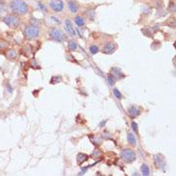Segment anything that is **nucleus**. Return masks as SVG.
<instances>
[{"label": "nucleus", "instance_id": "1", "mask_svg": "<svg viewBox=\"0 0 176 176\" xmlns=\"http://www.w3.org/2000/svg\"><path fill=\"white\" fill-rule=\"evenodd\" d=\"M11 9L18 15H24L28 11V6L22 0H13L11 3Z\"/></svg>", "mask_w": 176, "mask_h": 176}, {"label": "nucleus", "instance_id": "2", "mask_svg": "<svg viewBox=\"0 0 176 176\" xmlns=\"http://www.w3.org/2000/svg\"><path fill=\"white\" fill-rule=\"evenodd\" d=\"M39 35V30L36 26H27L24 29V36L26 39H33L38 38Z\"/></svg>", "mask_w": 176, "mask_h": 176}, {"label": "nucleus", "instance_id": "3", "mask_svg": "<svg viewBox=\"0 0 176 176\" xmlns=\"http://www.w3.org/2000/svg\"><path fill=\"white\" fill-rule=\"evenodd\" d=\"M121 158L123 159L125 162L132 163L136 160V154L131 149H124V150L121 151Z\"/></svg>", "mask_w": 176, "mask_h": 176}, {"label": "nucleus", "instance_id": "4", "mask_svg": "<svg viewBox=\"0 0 176 176\" xmlns=\"http://www.w3.org/2000/svg\"><path fill=\"white\" fill-rule=\"evenodd\" d=\"M49 36L53 39H55V41L57 42H63L65 39V35L63 31H61L60 29H57V28H53L50 30V32H49Z\"/></svg>", "mask_w": 176, "mask_h": 176}, {"label": "nucleus", "instance_id": "5", "mask_svg": "<svg viewBox=\"0 0 176 176\" xmlns=\"http://www.w3.org/2000/svg\"><path fill=\"white\" fill-rule=\"evenodd\" d=\"M3 20H4V22L9 26V27L15 28L19 24V19H18V18H16L15 15H7L6 18H4Z\"/></svg>", "mask_w": 176, "mask_h": 176}, {"label": "nucleus", "instance_id": "6", "mask_svg": "<svg viewBox=\"0 0 176 176\" xmlns=\"http://www.w3.org/2000/svg\"><path fill=\"white\" fill-rule=\"evenodd\" d=\"M50 7L55 12H61L64 8V4H63L62 0H52L50 2Z\"/></svg>", "mask_w": 176, "mask_h": 176}, {"label": "nucleus", "instance_id": "7", "mask_svg": "<svg viewBox=\"0 0 176 176\" xmlns=\"http://www.w3.org/2000/svg\"><path fill=\"white\" fill-rule=\"evenodd\" d=\"M115 48H117V45L114 42H107L103 47V52L106 54H112L115 50Z\"/></svg>", "mask_w": 176, "mask_h": 176}, {"label": "nucleus", "instance_id": "8", "mask_svg": "<svg viewBox=\"0 0 176 176\" xmlns=\"http://www.w3.org/2000/svg\"><path fill=\"white\" fill-rule=\"evenodd\" d=\"M65 30H66V32H68L70 36H72V37H74V36H75L76 34H75V30L73 29V26H72L71 21L69 20V19H65Z\"/></svg>", "mask_w": 176, "mask_h": 176}, {"label": "nucleus", "instance_id": "9", "mask_svg": "<svg viewBox=\"0 0 176 176\" xmlns=\"http://www.w3.org/2000/svg\"><path fill=\"white\" fill-rule=\"evenodd\" d=\"M154 162H155V165L156 168H161L162 167H164L165 165V161H164V158H163V156L161 155H156L154 156Z\"/></svg>", "mask_w": 176, "mask_h": 176}, {"label": "nucleus", "instance_id": "10", "mask_svg": "<svg viewBox=\"0 0 176 176\" xmlns=\"http://www.w3.org/2000/svg\"><path fill=\"white\" fill-rule=\"evenodd\" d=\"M128 114L130 115L132 118H136V117H138L139 114H141V111H139V108L135 107V106H132L131 108H129Z\"/></svg>", "mask_w": 176, "mask_h": 176}, {"label": "nucleus", "instance_id": "11", "mask_svg": "<svg viewBox=\"0 0 176 176\" xmlns=\"http://www.w3.org/2000/svg\"><path fill=\"white\" fill-rule=\"evenodd\" d=\"M115 68V70L117 71V72H115V71L112 69V75L114 76V77L118 78V79H122V78H124V74L122 73L120 69L118 68Z\"/></svg>", "mask_w": 176, "mask_h": 176}, {"label": "nucleus", "instance_id": "12", "mask_svg": "<svg viewBox=\"0 0 176 176\" xmlns=\"http://www.w3.org/2000/svg\"><path fill=\"white\" fill-rule=\"evenodd\" d=\"M88 158H89V156L84 154V153L78 154V156H77V163H78V165H82L83 163L88 160Z\"/></svg>", "mask_w": 176, "mask_h": 176}, {"label": "nucleus", "instance_id": "13", "mask_svg": "<svg viewBox=\"0 0 176 176\" xmlns=\"http://www.w3.org/2000/svg\"><path fill=\"white\" fill-rule=\"evenodd\" d=\"M141 170H142V174L145 175V176H147V175L150 174V169H149L148 165H145V164H144V165H142Z\"/></svg>", "mask_w": 176, "mask_h": 176}, {"label": "nucleus", "instance_id": "14", "mask_svg": "<svg viewBox=\"0 0 176 176\" xmlns=\"http://www.w3.org/2000/svg\"><path fill=\"white\" fill-rule=\"evenodd\" d=\"M68 7H69V10H70V12H72V13H76V12L78 11V6H77V4H76V3L73 2V1H70V2H69Z\"/></svg>", "mask_w": 176, "mask_h": 176}, {"label": "nucleus", "instance_id": "15", "mask_svg": "<svg viewBox=\"0 0 176 176\" xmlns=\"http://www.w3.org/2000/svg\"><path fill=\"white\" fill-rule=\"evenodd\" d=\"M127 141H128L129 144H132V145H135L136 142H137V141H136V139H135V136L133 134H131V133H129V134L127 135Z\"/></svg>", "mask_w": 176, "mask_h": 176}, {"label": "nucleus", "instance_id": "16", "mask_svg": "<svg viewBox=\"0 0 176 176\" xmlns=\"http://www.w3.org/2000/svg\"><path fill=\"white\" fill-rule=\"evenodd\" d=\"M68 49L70 51L76 50V49H77V44H76V42L73 41H69L68 42Z\"/></svg>", "mask_w": 176, "mask_h": 176}, {"label": "nucleus", "instance_id": "17", "mask_svg": "<svg viewBox=\"0 0 176 176\" xmlns=\"http://www.w3.org/2000/svg\"><path fill=\"white\" fill-rule=\"evenodd\" d=\"M75 23L78 26H83L85 22H84V19H83L82 18H80V16H77V18H75Z\"/></svg>", "mask_w": 176, "mask_h": 176}, {"label": "nucleus", "instance_id": "18", "mask_svg": "<svg viewBox=\"0 0 176 176\" xmlns=\"http://www.w3.org/2000/svg\"><path fill=\"white\" fill-rule=\"evenodd\" d=\"M7 57L9 59H12V58H15L16 57V52L15 50H9L7 53Z\"/></svg>", "mask_w": 176, "mask_h": 176}, {"label": "nucleus", "instance_id": "19", "mask_svg": "<svg viewBox=\"0 0 176 176\" xmlns=\"http://www.w3.org/2000/svg\"><path fill=\"white\" fill-rule=\"evenodd\" d=\"M89 51H91L92 54H96V53L98 52V47L96 45H92L91 48H89Z\"/></svg>", "mask_w": 176, "mask_h": 176}, {"label": "nucleus", "instance_id": "20", "mask_svg": "<svg viewBox=\"0 0 176 176\" xmlns=\"http://www.w3.org/2000/svg\"><path fill=\"white\" fill-rule=\"evenodd\" d=\"M8 47V44L4 41H0V50H3L4 48Z\"/></svg>", "mask_w": 176, "mask_h": 176}, {"label": "nucleus", "instance_id": "21", "mask_svg": "<svg viewBox=\"0 0 176 176\" xmlns=\"http://www.w3.org/2000/svg\"><path fill=\"white\" fill-rule=\"evenodd\" d=\"M114 94L115 95V97H117V98H118V99H120V98H121V94H120V92H119L118 89H114Z\"/></svg>", "mask_w": 176, "mask_h": 176}, {"label": "nucleus", "instance_id": "22", "mask_svg": "<svg viewBox=\"0 0 176 176\" xmlns=\"http://www.w3.org/2000/svg\"><path fill=\"white\" fill-rule=\"evenodd\" d=\"M108 80H109V84L110 85H115V79L113 78V77H111V76H109L108 77Z\"/></svg>", "mask_w": 176, "mask_h": 176}, {"label": "nucleus", "instance_id": "23", "mask_svg": "<svg viewBox=\"0 0 176 176\" xmlns=\"http://www.w3.org/2000/svg\"><path fill=\"white\" fill-rule=\"evenodd\" d=\"M132 128H133V130H134L135 132H137L138 125H137V123H136V122H132Z\"/></svg>", "mask_w": 176, "mask_h": 176}, {"label": "nucleus", "instance_id": "24", "mask_svg": "<svg viewBox=\"0 0 176 176\" xmlns=\"http://www.w3.org/2000/svg\"><path fill=\"white\" fill-rule=\"evenodd\" d=\"M39 8H41V9H44V11H45V7H44V5H42V3H39Z\"/></svg>", "mask_w": 176, "mask_h": 176}]
</instances>
